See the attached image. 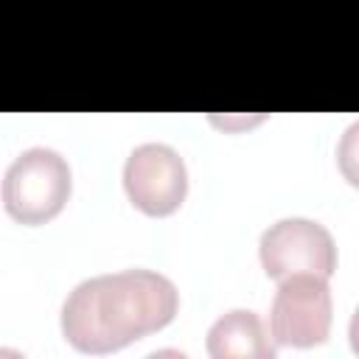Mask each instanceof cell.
I'll return each mask as SVG.
<instances>
[{"mask_svg":"<svg viewBox=\"0 0 359 359\" xmlns=\"http://www.w3.org/2000/svg\"><path fill=\"white\" fill-rule=\"evenodd\" d=\"M174 283L149 269H123L79 283L62 306V334L81 353H109L151 331L165 328L177 314Z\"/></svg>","mask_w":359,"mask_h":359,"instance_id":"6da1fadb","label":"cell"},{"mask_svg":"<svg viewBox=\"0 0 359 359\" xmlns=\"http://www.w3.org/2000/svg\"><path fill=\"white\" fill-rule=\"evenodd\" d=\"M70 196V168L53 149L36 146L22 151L3 177L6 210L22 224L53 219Z\"/></svg>","mask_w":359,"mask_h":359,"instance_id":"7a4b0ae2","label":"cell"},{"mask_svg":"<svg viewBox=\"0 0 359 359\" xmlns=\"http://www.w3.org/2000/svg\"><path fill=\"white\" fill-rule=\"evenodd\" d=\"M261 264L272 280L292 275L331 278L337 269V247L331 233L311 219H280L261 236Z\"/></svg>","mask_w":359,"mask_h":359,"instance_id":"3957f363","label":"cell"},{"mask_svg":"<svg viewBox=\"0 0 359 359\" xmlns=\"http://www.w3.org/2000/svg\"><path fill=\"white\" fill-rule=\"evenodd\" d=\"M278 345L309 348L320 345L331 328V292L320 275L283 278L269 314Z\"/></svg>","mask_w":359,"mask_h":359,"instance_id":"277c9868","label":"cell"},{"mask_svg":"<svg viewBox=\"0 0 359 359\" xmlns=\"http://www.w3.org/2000/svg\"><path fill=\"white\" fill-rule=\"evenodd\" d=\"M123 188L132 205L143 213L168 216L182 205L188 194V171L171 146L143 143L126 157Z\"/></svg>","mask_w":359,"mask_h":359,"instance_id":"5b68a950","label":"cell"},{"mask_svg":"<svg viewBox=\"0 0 359 359\" xmlns=\"http://www.w3.org/2000/svg\"><path fill=\"white\" fill-rule=\"evenodd\" d=\"M208 353L213 359H272L275 345L269 342L255 311L236 309L219 317L208 331Z\"/></svg>","mask_w":359,"mask_h":359,"instance_id":"8992f818","label":"cell"},{"mask_svg":"<svg viewBox=\"0 0 359 359\" xmlns=\"http://www.w3.org/2000/svg\"><path fill=\"white\" fill-rule=\"evenodd\" d=\"M337 165L342 171V177L359 188V121L351 123L337 146Z\"/></svg>","mask_w":359,"mask_h":359,"instance_id":"52a82bcc","label":"cell"},{"mask_svg":"<svg viewBox=\"0 0 359 359\" xmlns=\"http://www.w3.org/2000/svg\"><path fill=\"white\" fill-rule=\"evenodd\" d=\"M348 337H351V348H353V353H359V309H356V311H353V317H351Z\"/></svg>","mask_w":359,"mask_h":359,"instance_id":"ba28073f","label":"cell"}]
</instances>
